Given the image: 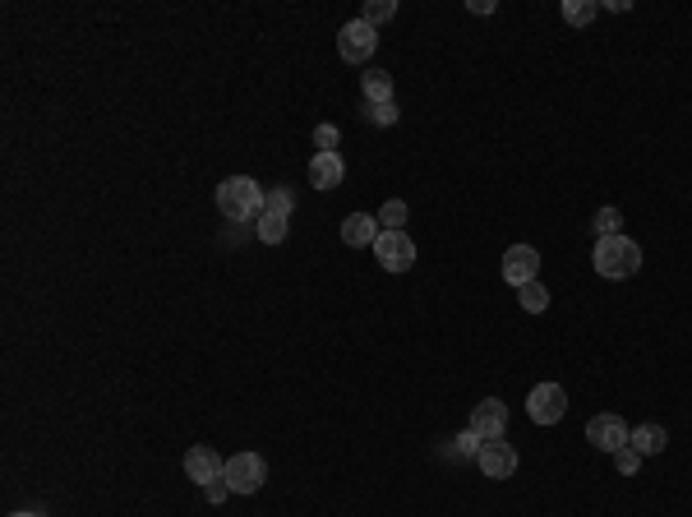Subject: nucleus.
Listing matches in <instances>:
<instances>
[{"instance_id": "obj_26", "label": "nucleus", "mask_w": 692, "mask_h": 517, "mask_svg": "<svg viewBox=\"0 0 692 517\" xmlns=\"http://www.w3.org/2000/svg\"><path fill=\"white\" fill-rule=\"evenodd\" d=\"M227 494H231L227 476H217V481H208V485H203V499H208V504H222V499H227Z\"/></svg>"}, {"instance_id": "obj_22", "label": "nucleus", "mask_w": 692, "mask_h": 517, "mask_svg": "<svg viewBox=\"0 0 692 517\" xmlns=\"http://www.w3.org/2000/svg\"><path fill=\"white\" fill-rule=\"evenodd\" d=\"M402 222H406V204L402 199H388V204L379 208V227L383 231H402Z\"/></svg>"}, {"instance_id": "obj_11", "label": "nucleus", "mask_w": 692, "mask_h": 517, "mask_svg": "<svg viewBox=\"0 0 692 517\" xmlns=\"http://www.w3.org/2000/svg\"><path fill=\"white\" fill-rule=\"evenodd\" d=\"M222 471H227V457L217 453V448H208V444H194L190 453H185V476H190V481L208 485V481H217Z\"/></svg>"}, {"instance_id": "obj_12", "label": "nucleus", "mask_w": 692, "mask_h": 517, "mask_svg": "<svg viewBox=\"0 0 692 517\" xmlns=\"http://www.w3.org/2000/svg\"><path fill=\"white\" fill-rule=\"evenodd\" d=\"M379 217H370V213H351L342 222V241L351 245V250H374V241H379Z\"/></svg>"}, {"instance_id": "obj_24", "label": "nucleus", "mask_w": 692, "mask_h": 517, "mask_svg": "<svg viewBox=\"0 0 692 517\" xmlns=\"http://www.w3.org/2000/svg\"><path fill=\"white\" fill-rule=\"evenodd\" d=\"M365 121H370V125H397V102H383V107H365Z\"/></svg>"}, {"instance_id": "obj_18", "label": "nucleus", "mask_w": 692, "mask_h": 517, "mask_svg": "<svg viewBox=\"0 0 692 517\" xmlns=\"http://www.w3.org/2000/svg\"><path fill=\"white\" fill-rule=\"evenodd\" d=\"M591 231H596V241H605V236H623V213L619 208H600V213L591 217Z\"/></svg>"}, {"instance_id": "obj_29", "label": "nucleus", "mask_w": 692, "mask_h": 517, "mask_svg": "<svg viewBox=\"0 0 692 517\" xmlns=\"http://www.w3.org/2000/svg\"><path fill=\"white\" fill-rule=\"evenodd\" d=\"M10 517H42V513H10Z\"/></svg>"}, {"instance_id": "obj_14", "label": "nucleus", "mask_w": 692, "mask_h": 517, "mask_svg": "<svg viewBox=\"0 0 692 517\" xmlns=\"http://www.w3.org/2000/svg\"><path fill=\"white\" fill-rule=\"evenodd\" d=\"M665 444H669L665 425H637V430L628 434V448H637V453H642V457H656V453H665Z\"/></svg>"}, {"instance_id": "obj_20", "label": "nucleus", "mask_w": 692, "mask_h": 517, "mask_svg": "<svg viewBox=\"0 0 692 517\" xmlns=\"http://www.w3.org/2000/svg\"><path fill=\"white\" fill-rule=\"evenodd\" d=\"M263 213L291 217V213H296V194H291L287 185H277V190H268V194H263Z\"/></svg>"}, {"instance_id": "obj_17", "label": "nucleus", "mask_w": 692, "mask_h": 517, "mask_svg": "<svg viewBox=\"0 0 692 517\" xmlns=\"http://www.w3.org/2000/svg\"><path fill=\"white\" fill-rule=\"evenodd\" d=\"M517 301H522V310L526 314H545L549 310V291H545V282H526V287H517Z\"/></svg>"}, {"instance_id": "obj_25", "label": "nucleus", "mask_w": 692, "mask_h": 517, "mask_svg": "<svg viewBox=\"0 0 692 517\" xmlns=\"http://www.w3.org/2000/svg\"><path fill=\"white\" fill-rule=\"evenodd\" d=\"M614 467H619L623 476H633V471L642 467V453H637V448H619V453H614Z\"/></svg>"}, {"instance_id": "obj_5", "label": "nucleus", "mask_w": 692, "mask_h": 517, "mask_svg": "<svg viewBox=\"0 0 692 517\" xmlns=\"http://www.w3.org/2000/svg\"><path fill=\"white\" fill-rule=\"evenodd\" d=\"M374 259H379L388 273H406V268L416 264V241H411L406 231H379V241H374Z\"/></svg>"}, {"instance_id": "obj_21", "label": "nucleus", "mask_w": 692, "mask_h": 517, "mask_svg": "<svg viewBox=\"0 0 692 517\" xmlns=\"http://www.w3.org/2000/svg\"><path fill=\"white\" fill-rule=\"evenodd\" d=\"M393 14H397V0H370V5L360 10V19H365L370 28H379V24H388Z\"/></svg>"}, {"instance_id": "obj_8", "label": "nucleus", "mask_w": 692, "mask_h": 517, "mask_svg": "<svg viewBox=\"0 0 692 517\" xmlns=\"http://www.w3.org/2000/svg\"><path fill=\"white\" fill-rule=\"evenodd\" d=\"M628 425L614 416V411H600V416H591L586 421V444H596L600 453H619V448H628Z\"/></svg>"}, {"instance_id": "obj_6", "label": "nucleus", "mask_w": 692, "mask_h": 517, "mask_svg": "<svg viewBox=\"0 0 692 517\" xmlns=\"http://www.w3.org/2000/svg\"><path fill=\"white\" fill-rule=\"evenodd\" d=\"M563 411H568V388H559V384H540L526 397V416L536 425H559Z\"/></svg>"}, {"instance_id": "obj_16", "label": "nucleus", "mask_w": 692, "mask_h": 517, "mask_svg": "<svg viewBox=\"0 0 692 517\" xmlns=\"http://www.w3.org/2000/svg\"><path fill=\"white\" fill-rule=\"evenodd\" d=\"M287 227H291V217H277V213H263L259 222H254V231H259L263 245H282L287 241Z\"/></svg>"}, {"instance_id": "obj_23", "label": "nucleus", "mask_w": 692, "mask_h": 517, "mask_svg": "<svg viewBox=\"0 0 692 517\" xmlns=\"http://www.w3.org/2000/svg\"><path fill=\"white\" fill-rule=\"evenodd\" d=\"M337 139H342L337 125H319V130H314V148H319V153H337Z\"/></svg>"}, {"instance_id": "obj_7", "label": "nucleus", "mask_w": 692, "mask_h": 517, "mask_svg": "<svg viewBox=\"0 0 692 517\" xmlns=\"http://www.w3.org/2000/svg\"><path fill=\"white\" fill-rule=\"evenodd\" d=\"M466 430L476 434L480 444H494V439H508V407L499 397H485L476 411H471V425Z\"/></svg>"}, {"instance_id": "obj_10", "label": "nucleus", "mask_w": 692, "mask_h": 517, "mask_svg": "<svg viewBox=\"0 0 692 517\" xmlns=\"http://www.w3.org/2000/svg\"><path fill=\"white\" fill-rule=\"evenodd\" d=\"M476 467L490 476V481H508L517 471V448L508 439H494V444H480L476 453Z\"/></svg>"}, {"instance_id": "obj_9", "label": "nucleus", "mask_w": 692, "mask_h": 517, "mask_svg": "<svg viewBox=\"0 0 692 517\" xmlns=\"http://www.w3.org/2000/svg\"><path fill=\"white\" fill-rule=\"evenodd\" d=\"M536 277H540L536 245H508V254H503V282H508V287H526V282H536Z\"/></svg>"}, {"instance_id": "obj_3", "label": "nucleus", "mask_w": 692, "mask_h": 517, "mask_svg": "<svg viewBox=\"0 0 692 517\" xmlns=\"http://www.w3.org/2000/svg\"><path fill=\"white\" fill-rule=\"evenodd\" d=\"M374 51H379V28H370L365 19L342 24V33H337V56H342L346 65H365Z\"/></svg>"}, {"instance_id": "obj_19", "label": "nucleus", "mask_w": 692, "mask_h": 517, "mask_svg": "<svg viewBox=\"0 0 692 517\" xmlns=\"http://www.w3.org/2000/svg\"><path fill=\"white\" fill-rule=\"evenodd\" d=\"M596 14H600L596 0H563V19H568L573 28H586Z\"/></svg>"}, {"instance_id": "obj_13", "label": "nucleus", "mask_w": 692, "mask_h": 517, "mask_svg": "<svg viewBox=\"0 0 692 517\" xmlns=\"http://www.w3.org/2000/svg\"><path fill=\"white\" fill-rule=\"evenodd\" d=\"M342 181H346L342 153H314V162H310V185L314 190H337Z\"/></svg>"}, {"instance_id": "obj_2", "label": "nucleus", "mask_w": 692, "mask_h": 517, "mask_svg": "<svg viewBox=\"0 0 692 517\" xmlns=\"http://www.w3.org/2000/svg\"><path fill=\"white\" fill-rule=\"evenodd\" d=\"M591 264H596V273L605 277V282H628V277L642 268V245L628 241V236H605V241H596V250H591Z\"/></svg>"}, {"instance_id": "obj_4", "label": "nucleus", "mask_w": 692, "mask_h": 517, "mask_svg": "<svg viewBox=\"0 0 692 517\" xmlns=\"http://www.w3.org/2000/svg\"><path fill=\"white\" fill-rule=\"evenodd\" d=\"M222 476H227L231 494H259L263 481H268V462L259 453H236V457H227V471Z\"/></svg>"}, {"instance_id": "obj_15", "label": "nucleus", "mask_w": 692, "mask_h": 517, "mask_svg": "<svg viewBox=\"0 0 692 517\" xmlns=\"http://www.w3.org/2000/svg\"><path fill=\"white\" fill-rule=\"evenodd\" d=\"M360 93H365V107H383V102H393V74L388 70H370L360 79Z\"/></svg>"}, {"instance_id": "obj_1", "label": "nucleus", "mask_w": 692, "mask_h": 517, "mask_svg": "<svg viewBox=\"0 0 692 517\" xmlns=\"http://www.w3.org/2000/svg\"><path fill=\"white\" fill-rule=\"evenodd\" d=\"M263 194L268 190H259V181H250V176H227V181L217 185V213L227 217V222H259Z\"/></svg>"}, {"instance_id": "obj_27", "label": "nucleus", "mask_w": 692, "mask_h": 517, "mask_svg": "<svg viewBox=\"0 0 692 517\" xmlns=\"http://www.w3.org/2000/svg\"><path fill=\"white\" fill-rule=\"evenodd\" d=\"M457 444H462V453H471V457L480 453V439H476V434H471V430H462V439H457Z\"/></svg>"}, {"instance_id": "obj_28", "label": "nucleus", "mask_w": 692, "mask_h": 517, "mask_svg": "<svg viewBox=\"0 0 692 517\" xmlns=\"http://www.w3.org/2000/svg\"><path fill=\"white\" fill-rule=\"evenodd\" d=\"M466 10H471V14H494V0H471Z\"/></svg>"}]
</instances>
